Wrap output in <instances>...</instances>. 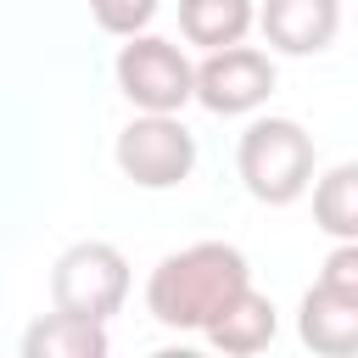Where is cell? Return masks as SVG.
<instances>
[{"label":"cell","instance_id":"6da1fadb","mask_svg":"<svg viewBox=\"0 0 358 358\" xmlns=\"http://www.w3.org/2000/svg\"><path fill=\"white\" fill-rule=\"evenodd\" d=\"M252 285L246 252L229 241H196L185 252H168L145 280V313L168 330H207V319Z\"/></svg>","mask_w":358,"mask_h":358},{"label":"cell","instance_id":"7a4b0ae2","mask_svg":"<svg viewBox=\"0 0 358 358\" xmlns=\"http://www.w3.org/2000/svg\"><path fill=\"white\" fill-rule=\"evenodd\" d=\"M235 168L263 207H291L313 185V134L296 117H252L235 145Z\"/></svg>","mask_w":358,"mask_h":358},{"label":"cell","instance_id":"3957f363","mask_svg":"<svg viewBox=\"0 0 358 358\" xmlns=\"http://www.w3.org/2000/svg\"><path fill=\"white\" fill-rule=\"evenodd\" d=\"M50 302L78 319H112L129 302V257L112 241H78L50 268Z\"/></svg>","mask_w":358,"mask_h":358},{"label":"cell","instance_id":"277c9868","mask_svg":"<svg viewBox=\"0 0 358 358\" xmlns=\"http://www.w3.org/2000/svg\"><path fill=\"white\" fill-rule=\"evenodd\" d=\"M112 157L140 190H173L196 168V134L179 123V112H140L134 123H123Z\"/></svg>","mask_w":358,"mask_h":358},{"label":"cell","instance_id":"5b68a950","mask_svg":"<svg viewBox=\"0 0 358 358\" xmlns=\"http://www.w3.org/2000/svg\"><path fill=\"white\" fill-rule=\"evenodd\" d=\"M112 73H117V90L129 95V106H140V112H179L185 101H196V67L173 39L129 34Z\"/></svg>","mask_w":358,"mask_h":358},{"label":"cell","instance_id":"8992f818","mask_svg":"<svg viewBox=\"0 0 358 358\" xmlns=\"http://www.w3.org/2000/svg\"><path fill=\"white\" fill-rule=\"evenodd\" d=\"M274 95V62L257 45H224L207 50V62L196 67V101L213 117H246Z\"/></svg>","mask_w":358,"mask_h":358},{"label":"cell","instance_id":"52a82bcc","mask_svg":"<svg viewBox=\"0 0 358 358\" xmlns=\"http://www.w3.org/2000/svg\"><path fill=\"white\" fill-rule=\"evenodd\" d=\"M257 28L280 56H319L341 28V0H263Z\"/></svg>","mask_w":358,"mask_h":358},{"label":"cell","instance_id":"ba28073f","mask_svg":"<svg viewBox=\"0 0 358 358\" xmlns=\"http://www.w3.org/2000/svg\"><path fill=\"white\" fill-rule=\"evenodd\" d=\"M274 330H280V319H274V302L263 296V291H235L213 319H207V341L218 347V352H229V358H252V352H263L268 341H274Z\"/></svg>","mask_w":358,"mask_h":358},{"label":"cell","instance_id":"9c48e42d","mask_svg":"<svg viewBox=\"0 0 358 358\" xmlns=\"http://www.w3.org/2000/svg\"><path fill=\"white\" fill-rule=\"evenodd\" d=\"M296 336H302V347H313L324 358H352L358 352V302H347L324 285H308L302 308H296Z\"/></svg>","mask_w":358,"mask_h":358},{"label":"cell","instance_id":"30bf717a","mask_svg":"<svg viewBox=\"0 0 358 358\" xmlns=\"http://www.w3.org/2000/svg\"><path fill=\"white\" fill-rule=\"evenodd\" d=\"M106 324L101 319H78V313H45L39 324H28L22 336V358H106Z\"/></svg>","mask_w":358,"mask_h":358},{"label":"cell","instance_id":"8fae6325","mask_svg":"<svg viewBox=\"0 0 358 358\" xmlns=\"http://www.w3.org/2000/svg\"><path fill=\"white\" fill-rule=\"evenodd\" d=\"M257 22V6L252 0H179V34L201 50H224V45H241Z\"/></svg>","mask_w":358,"mask_h":358},{"label":"cell","instance_id":"7c38bea8","mask_svg":"<svg viewBox=\"0 0 358 358\" xmlns=\"http://www.w3.org/2000/svg\"><path fill=\"white\" fill-rule=\"evenodd\" d=\"M308 190H313V224L330 241H358V162H336Z\"/></svg>","mask_w":358,"mask_h":358},{"label":"cell","instance_id":"4fadbf2b","mask_svg":"<svg viewBox=\"0 0 358 358\" xmlns=\"http://www.w3.org/2000/svg\"><path fill=\"white\" fill-rule=\"evenodd\" d=\"M157 11H162V0H90V17H95V28H106V34H117V39H129V34H145Z\"/></svg>","mask_w":358,"mask_h":358},{"label":"cell","instance_id":"5bb4252c","mask_svg":"<svg viewBox=\"0 0 358 358\" xmlns=\"http://www.w3.org/2000/svg\"><path fill=\"white\" fill-rule=\"evenodd\" d=\"M313 285H324V291L358 302V241H336V252L324 257V268H319Z\"/></svg>","mask_w":358,"mask_h":358}]
</instances>
